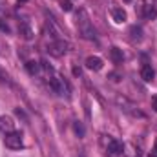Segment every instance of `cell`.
I'll return each instance as SVG.
<instances>
[{"label": "cell", "instance_id": "obj_1", "mask_svg": "<svg viewBox=\"0 0 157 157\" xmlns=\"http://www.w3.org/2000/svg\"><path fill=\"white\" fill-rule=\"evenodd\" d=\"M49 88H51L55 93H59V95H70V86H68V82L62 77H59V75H51V77H49Z\"/></svg>", "mask_w": 157, "mask_h": 157}, {"label": "cell", "instance_id": "obj_2", "mask_svg": "<svg viewBox=\"0 0 157 157\" xmlns=\"http://www.w3.org/2000/svg\"><path fill=\"white\" fill-rule=\"evenodd\" d=\"M70 48H71L70 42H66L64 39H59V40H55V42H51V44H48V51L53 57H62L64 53L70 51Z\"/></svg>", "mask_w": 157, "mask_h": 157}, {"label": "cell", "instance_id": "obj_3", "mask_svg": "<svg viewBox=\"0 0 157 157\" xmlns=\"http://www.w3.org/2000/svg\"><path fill=\"white\" fill-rule=\"evenodd\" d=\"M117 102H119V106H121V110L122 112H126V113H130L132 117H141V119H144V113L133 104V102H130L128 99H124V97H117Z\"/></svg>", "mask_w": 157, "mask_h": 157}, {"label": "cell", "instance_id": "obj_4", "mask_svg": "<svg viewBox=\"0 0 157 157\" xmlns=\"http://www.w3.org/2000/svg\"><path fill=\"white\" fill-rule=\"evenodd\" d=\"M4 143H6V146H7L9 150H20V148L24 146V143H22V133H20V132H9V133H6Z\"/></svg>", "mask_w": 157, "mask_h": 157}, {"label": "cell", "instance_id": "obj_5", "mask_svg": "<svg viewBox=\"0 0 157 157\" xmlns=\"http://www.w3.org/2000/svg\"><path fill=\"white\" fill-rule=\"evenodd\" d=\"M124 154V146L122 143L117 139H110L108 144H106V155L108 157H121Z\"/></svg>", "mask_w": 157, "mask_h": 157}, {"label": "cell", "instance_id": "obj_6", "mask_svg": "<svg viewBox=\"0 0 157 157\" xmlns=\"http://www.w3.org/2000/svg\"><path fill=\"white\" fill-rule=\"evenodd\" d=\"M82 15V20H78V29H80V33L86 37V39H95V31H93V28L90 26V20H88V17H86V13L82 11L80 13Z\"/></svg>", "mask_w": 157, "mask_h": 157}, {"label": "cell", "instance_id": "obj_7", "mask_svg": "<svg viewBox=\"0 0 157 157\" xmlns=\"http://www.w3.org/2000/svg\"><path fill=\"white\" fill-rule=\"evenodd\" d=\"M18 33H20V37L24 40L33 39V29H31V26H29L28 20H20V22H18Z\"/></svg>", "mask_w": 157, "mask_h": 157}, {"label": "cell", "instance_id": "obj_8", "mask_svg": "<svg viewBox=\"0 0 157 157\" xmlns=\"http://www.w3.org/2000/svg\"><path fill=\"white\" fill-rule=\"evenodd\" d=\"M0 132L2 133H9L15 132V122L9 115H0Z\"/></svg>", "mask_w": 157, "mask_h": 157}, {"label": "cell", "instance_id": "obj_9", "mask_svg": "<svg viewBox=\"0 0 157 157\" xmlns=\"http://www.w3.org/2000/svg\"><path fill=\"white\" fill-rule=\"evenodd\" d=\"M102 66H104V62H102L101 57H88V59H86V68H88V70L99 71V70H102Z\"/></svg>", "mask_w": 157, "mask_h": 157}, {"label": "cell", "instance_id": "obj_10", "mask_svg": "<svg viewBox=\"0 0 157 157\" xmlns=\"http://www.w3.org/2000/svg\"><path fill=\"white\" fill-rule=\"evenodd\" d=\"M155 77V71H154V68L150 66V64H144L143 68H141V78L144 80V82H152Z\"/></svg>", "mask_w": 157, "mask_h": 157}, {"label": "cell", "instance_id": "obj_11", "mask_svg": "<svg viewBox=\"0 0 157 157\" xmlns=\"http://www.w3.org/2000/svg\"><path fill=\"white\" fill-rule=\"evenodd\" d=\"M112 17H113V20H115L117 24L126 22V11H124L122 7H112Z\"/></svg>", "mask_w": 157, "mask_h": 157}, {"label": "cell", "instance_id": "obj_12", "mask_svg": "<svg viewBox=\"0 0 157 157\" xmlns=\"http://www.w3.org/2000/svg\"><path fill=\"white\" fill-rule=\"evenodd\" d=\"M110 57H112V60L115 62V64H121L122 60H124V53H122V49H119V48H112L110 49Z\"/></svg>", "mask_w": 157, "mask_h": 157}, {"label": "cell", "instance_id": "obj_13", "mask_svg": "<svg viewBox=\"0 0 157 157\" xmlns=\"http://www.w3.org/2000/svg\"><path fill=\"white\" fill-rule=\"evenodd\" d=\"M26 70L29 75H39L40 71V62H35V60H28L26 62Z\"/></svg>", "mask_w": 157, "mask_h": 157}, {"label": "cell", "instance_id": "obj_14", "mask_svg": "<svg viewBox=\"0 0 157 157\" xmlns=\"http://www.w3.org/2000/svg\"><path fill=\"white\" fill-rule=\"evenodd\" d=\"M143 15H144L146 18H155V17H157V9L154 7V6H144Z\"/></svg>", "mask_w": 157, "mask_h": 157}, {"label": "cell", "instance_id": "obj_15", "mask_svg": "<svg viewBox=\"0 0 157 157\" xmlns=\"http://www.w3.org/2000/svg\"><path fill=\"white\" fill-rule=\"evenodd\" d=\"M130 33H132V39L133 40H143V29L139 26H132L130 28Z\"/></svg>", "mask_w": 157, "mask_h": 157}, {"label": "cell", "instance_id": "obj_16", "mask_svg": "<svg viewBox=\"0 0 157 157\" xmlns=\"http://www.w3.org/2000/svg\"><path fill=\"white\" fill-rule=\"evenodd\" d=\"M73 130H75V133H77L78 137H84V126L80 122H75L73 124Z\"/></svg>", "mask_w": 157, "mask_h": 157}, {"label": "cell", "instance_id": "obj_17", "mask_svg": "<svg viewBox=\"0 0 157 157\" xmlns=\"http://www.w3.org/2000/svg\"><path fill=\"white\" fill-rule=\"evenodd\" d=\"M60 7H62L64 11H71V9H73V6H71L70 0H60Z\"/></svg>", "mask_w": 157, "mask_h": 157}, {"label": "cell", "instance_id": "obj_18", "mask_svg": "<svg viewBox=\"0 0 157 157\" xmlns=\"http://www.w3.org/2000/svg\"><path fill=\"white\" fill-rule=\"evenodd\" d=\"M152 108H154V112H157V95L152 97Z\"/></svg>", "mask_w": 157, "mask_h": 157}, {"label": "cell", "instance_id": "obj_19", "mask_svg": "<svg viewBox=\"0 0 157 157\" xmlns=\"http://www.w3.org/2000/svg\"><path fill=\"white\" fill-rule=\"evenodd\" d=\"M0 29H2V31H9V28H7V24H4V22H0Z\"/></svg>", "mask_w": 157, "mask_h": 157}, {"label": "cell", "instance_id": "obj_20", "mask_svg": "<svg viewBox=\"0 0 157 157\" xmlns=\"http://www.w3.org/2000/svg\"><path fill=\"white\" fill-rule=\"evenodd\" d=\"M73 75H77V77L80 75V70H78V68H73Z\"/></svg>", "mask_w": 157, "mask_h": 157}, {"label": "cell", "instance_id": "obj_21", "mask_svg": "<svg viewBox=\"0 0 157 157\" xmlns=\"http://www.w3.org/2000/svg\"><path fill=\"white\" fill-rule=\"evenodd\" d=\"M154 150H157V139H155V146H154Z\"/></svg>", "mask_w": 157, "mask_h": 157}, {"label": "cell", "instance_id": "obj_22", "mask_svg": "<svg viewBox=\"0 0 157 157\" xmlns=\"http://www.w3.org/2000/svg\"><path fill=\"white\" fill-rule=\"evenodd\" d=\"M124 2H126V4H128V2H132V0H124Z\"/></svg>", "mask_w": 157, "mask_h": 157}]
</instances>
